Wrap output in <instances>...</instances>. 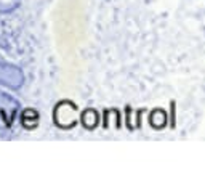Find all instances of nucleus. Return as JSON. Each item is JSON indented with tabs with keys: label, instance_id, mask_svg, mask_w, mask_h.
Masks as SVG:
<instances>
[{
	"label": "nucleus",
	"instance_id": "f257e3e1",
	"mask_svg": "<svg viewBox=\"0 0 205 191\" xmlns=\"http://www.w3.org/2000/svg\"><path fill=\"white\" fill-rule=\"evenodd\" d=\"M37 121H39V114L35 112L34 109H26L23 112V117H21V122L26 129H34L37 125Z\"/></svg>",
	"mask_w": 205,
	"mask_h": 191
}]
</instances>
